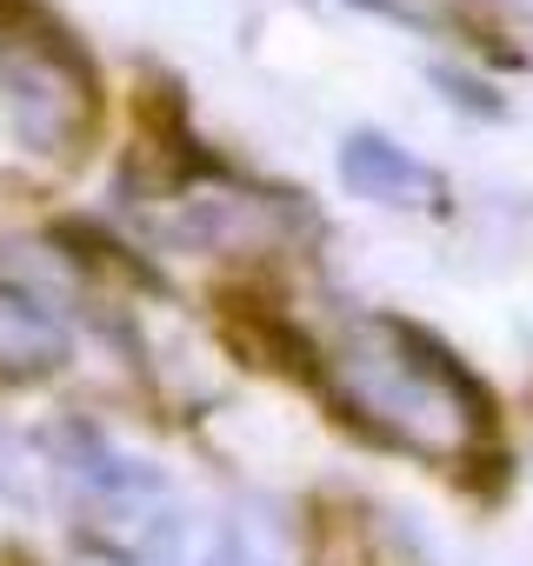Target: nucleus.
I'll list each match as a JSON object with an SVG mask.
<instances>
[{
  "label": "nucleus",
  "instance_id": "obj_2",
  "mask_svg": "<svg viewBox=\"0 0 533 566\" xmlns=\"http://www.w3.org/2000/svg\"><path fill=\"white\" fill-rule=\"evenodd\" d=\"M0 566H28V559H21V553H0Z\"/></svg>",
  "mask_w": 533,
  "mask_h": 566
},
{
  "label": "nucleus",
  "instance_id": "obj_1",
  "mask_svg": "<svg viewBox=\"0 0 533 566\" xmlns=\"http://www.w3.org/2000/svg\"><path fill=\"white\" fill-rule=\"evenodd\" d=\"M61 354H67V334H61L48 314H34L21 294L0 287V374H8V380H28V374H48Z\"/></svg>",
  "mask_w": 533,
  "mask_h": 566
}]
</instances>
